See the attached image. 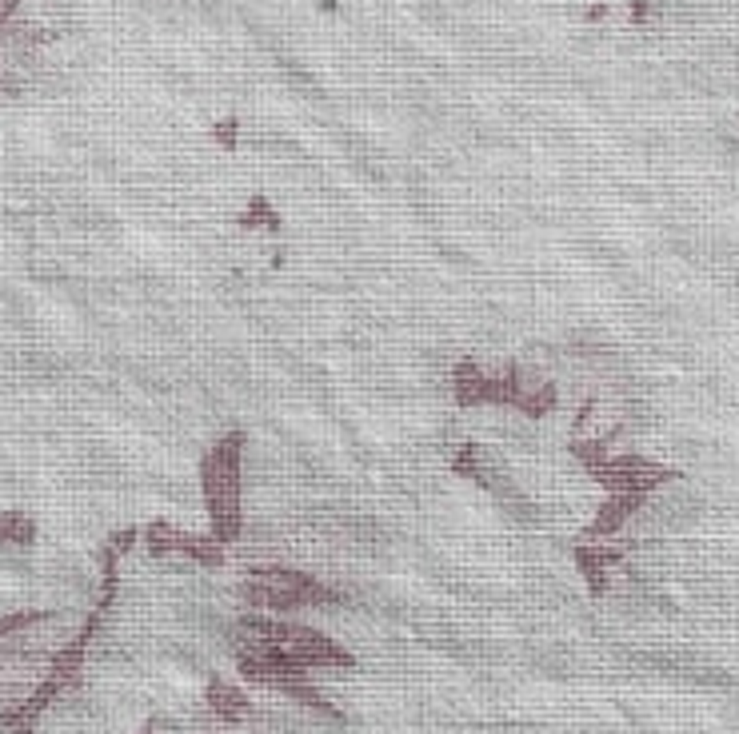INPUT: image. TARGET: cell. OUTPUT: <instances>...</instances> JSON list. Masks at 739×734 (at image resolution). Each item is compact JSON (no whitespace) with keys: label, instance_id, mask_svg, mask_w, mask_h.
<instances>
[{"label":"cell","instance_id":"3","mask_svg":"<svg viewBox=\"0 0 739 734\" xmlns=\"http://www.w3.org/2000/svg\"><path fill=\"white\" fill-rule=\"evenodd\" d=\"M208 703H212V710H216L220 719H228V722H240L244 714H248V698H244V691L228 687V682H212Z\"/></svg>","mask_w":739,"mask_h":734},{"label":"cell","instance_id":"1","mask_svg":"<svg viewBox=\"0 0 739 734\" xmlns=\"http://www.w3.org/2000/svg\"><path fill=\"white\" fill-rule=\"evenodd\" d=\"M204 507L212 515V535L236 543L244 535V431H228L220 443L200 459Z\"/></svg>","mask_w":739,"mask_h":734},{"label":"cell","instance_id":"2","mask_svg":"<svg viewBox=\"0 0 739 734\" xmlns=\"http://www.w3.org/2000/svg\"><path fill=\"white\" fill-rule=\"evenodd\" d=\"M488 379H492V367H484L475 360H460L456 372H452L456 403L460 407H488Z\"/></svg>","mask_w":739,"mask_h":734},{"label":"cell","instance_id":"5","mask_svg":"<svg viewBox=\"0 0 739 734\" xmlns=\"http://www.w3.org/2000/svg\"><path fill=\"white\" fill-rule=\"evenodd\" d=\"M216 140H220L224 148H232V144H236V124H232V120H228V124H220V128H216Z\"/></svg>","mask_w":739,"mask_h":734},{"label":"cell","instance_id":"4","mask_svg":"<svg viewBox=\"0 0 739 734\" xmlns=\"http://www.w3.org/2000/svg\"><path fill=\"white\" fill-rule=\"evenodd\" d=\"M240 228H264V232H280V212L268 204L264 196H252L248 208L240 212Z\"/></svg>","mask_w":739,"mask_h":734}]
</instances>
